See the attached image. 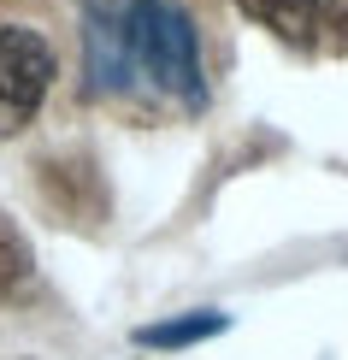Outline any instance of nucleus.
<instances>
[{"mask_svg": "<svg viewBox=\"0 0 348 360\" xmlns=\"http://www.w3.org/2000/svg\"><path fill=\"white\" fill-rule=\"evenodd\" d=\"M224 331V313H183V319H165V325H142L136 342L142 349H189V342H207Z\"/></svg>", "mask_w": 348, "mask_h": 360, "instance_id": "39448f33", "label": "nucleus"}, {"mask_svg": "<svg viewBox=\"0 0 348 360\" xmlns=\"http://www.w3.org/2000/svg\"><path fill=\"white\" fill-rule=\"evenodd\" d=\"M53 89V48L30 24H0V136H18Z\"/></svg>", "mask_w": 348, "mask_h": 360, "instance_id": "f03ea898", "label": "nucleus"}, {"mask_svg": "<svg viewBox=\"0 0 348 360\" xmlns=\"http://www.w3.org/2000/svg\"><path fill=\"white\" fill-rule=\"evenodd\" d=\"M330 30H337V41H342V48H348V0H342L337 12H330Z\"/></svg>", "mask_w": 348, "mask_h": 360, "instance_id": "0eeeda50", "label": "nucleus"}, {"mask_svg": "<svg viewBox=\"0 0 348 360\" xmlns=\"http://www.w3.org/2000/svg\"><path fill=\"white\" fill-rule=\"evenodd\" d=\"M83 53H89V83H95L101 95L136 89V71H130V53H124V30H118V0H89Z\"/></svg>", "mask_w": 348, "mask_h": 360, "instance_id": "7ed1b4c3", "label": "nucleus"}, {"mask_svg": "<svg viewBox=\"0 0 348 360\" xmlns=\"http://www.w3.org/2000/svg\"><path fill=\"white\" fill-rule=\"evenodd\" d=\"M118 30H124V53L136 77H148L183 107L207 101L201 41H195V24L177 0H118Z\"/></svg>", "mask_w": 348, "mask_h": 360, "instance_id": "f257e3e1", "label": "nucleus"}, {"mask_svg": "<svg viewBox=\"0 0 348 360\" xmlns=\"http://www.w3.org/2000/svg\"><path fill=\"white\" fill-rule=\"evenodd\" d=\"M24 283H30V243L18 236V224L0 213V307L18 302Z\"/></svg>", "mask_w": 348, "mask_h": 360, "instance_id": "423d86ee", "label": "nucleus"}, {"mask_svg": "<svg viewBox=\"0 0 348 360\" xmlns=\"http://www.w3.org/2000/svg\"><path fill=\"white\" fill-rule=\"evenodd\" d=\"M236 6L260 30L283 36L290 48H313V36H319V24H325V0H236Z\"/></svg>", "mask_w": 348, "mask_h": 360, "instance_id": "20e7f679", "label": "nucleus"}]
</instances>
